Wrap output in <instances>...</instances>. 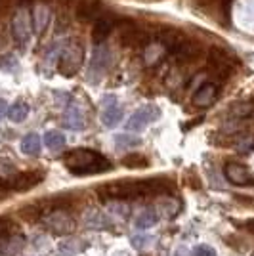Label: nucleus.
Returning a JSON list of instances; mask_svg holds the SVG:
<instances>
[{"mask_svg":"<svg viewBox=\"0 0 254 256\" xmlns=\"http://www.w3.org/2000/svg\"><path fill=\"white\" fill-rule=\"evenodd\" d=\"M12 192V186H10V180H4V178H0V199H6Z\"/></svg>","mask_w":254,"mask_h":256,"instance_id":"c85d7f7f","label":"nucleus"},{"mask_svg":"<svg viewBox=\"0 0 254 256\" xmlns=\"http://www.w3.org/2000/svg\"><path fill=\"white\" fill-rule=\"evenodd\" d=\"M12 4H14V0H0V16L10 10Z\"/></svg>","mask_w":254,"mask_h":256,"instance_id":"7c9ffc66","label":"nucleus"},{"mask_svg":"<svg viewBox=\"0 0 254 256\" xmlns=\"http://www.w3.org/2000/svg\"><path fill=\"white\" fill-rule=\"evenodd\" d=\"M2 113H4V102H0V117H2Z\"/></svg>","mask_w":254,"mask_h":256,"instance_id":"473e14b6","label":"nucleus"},{"mask_svg":"<svg viewBox=\"0 0 254 256\" xmlns=\"http://www.w3.org/2000/svg\"><path fill=\"white\" fill-rule=\"evenodd\" d=\"M208 65L212 67V71L218 76H226L232 69V60L230 54L222 50V48H212L208 52Z\"/></svg>","mask_w":254,"mask_h":256,"instance_id":"9d476101","label":"nucleus"},{"mask_svg":"<svg viewBox=\"0 0 254 256\" xmlns=\"http://www.w3.org/2000/svg\"><path fill=\"white\" fill-rule=\"evenodd\" d=\"M159 206H160V212L164 214L166 218H172L174 214L178 212V201L172 199V197H164L159 203Z\"/></svg>","mask_w":254,"mask_h":256,"instance_id":"412c9836","label":"nucleus"},{"mask_svg":"<svg viewBox=\"0 0 254 256\" xmlns=\"http://www.w3.org/2000/svg\"><path fill=\"white\" fill-rule=\"evenodd\" d=\"M122 164H124L126 168H148L149 160H148V157H144V155H140V153H132V155H126V157L122 159Z\"/></svg>","mask_w":254,"mask_h":256,"instance_id":"f3484780","label":"nucleus"},{"mask_svg":"<svg viewBox=\"0 0 254 256\" xmlns=\"http://www.w3.org/2000/svg\"><path fill=\"white\" fill-rule=\"evenodd\" d=\"M65 124L71 128H82V118H80L78 113H69L65 117Z\"/></svg>","mask_w":254,"mask_h":256,"instance_id":"a878e982","label":"nucleus"},{"mask_svg":"<svg viewBox=\"0 0 254 256\" xmlns=\"http://www.w3.org/2000/svg\"><path fill=\"white\" fill-rule=\"evenodd\" d=\"M27 113H29V107H27V104L20 102V104L12 106L10 113H8V117H10L12 120H14V122H22V120H25Z\"/></svg>","mask_w":254,"mask_h":256,"instance_id":"aec40b11","label":"nucleus"},{"mask_svg":"<svg viewBox=\"0 0 254 256\" xmlns=\"http://www.w3.org/2000/svg\"><path fill=\"white\" fill-rule=\"evenodd\" d=\"M174 58L180 62V64H186V62H191V60H197L201 56V44L197 42L195 38H190V36H184L180 40V44L174 48Z\"/></svg>","mask_w":254,"mask_h":256,"instance_id":"6e6552de","label":"nucleus"},{"mask_svg":"<svg viewBox=\"0 0 254 256\" xmlns=\"http://www.w3.org/2000/svg\"><path fill=\"white\" fill-rule=\"evenodd\" d=\"M193 256H218L210 245H197L193 248Z\"/></svg>","mask_w":254,"mask_h":256,"instance_id":"b1692460","label":"nucleus"},{"mask_svg":"<svg viewBox=\"0 0 254 256\" xmlns=\"http://www.w3.org/2000/svg\"><path fill=\"white\" fill-rule=\"evenodd\" d=\"M22 151L25 155H38L40 153V138L36 136V134H29V136H25L22 142Z\"/></svg>","mask_w":254,"mask_h":256,"instance_id":"2eb2a0df","label":"nucleus"},{"mask_svg":"<svg viewBox=\"0 0 254 256\" xmlns=\"http://www.w3.org/2000/svg\"><path fill=\"white\" fill-rule=\"evenodd\" d=\"M44 142H46V146H48L52 151H60L65 146V136L62 134V132L52 130V132H48V134L44 136Z\"/></svg>","mask_w":254,"mask_h":256,"instance_id":"a211bd4d","label":"nucleus"},{"mask_svg":"<svg viewBox=\"0 0 254 256\" xmlns=\"http://www.w3.org/2000/svg\"><path fill=\"white\" fill-rule=\"evenodd\" d=\"M218 96V86L206 82L193 94V106L195 107H210Z\"/></svg>","mask_w":254,"mask_h":256,"instance_id":"9b49d317","label":"nucleus"},{"mask_svg":"<svg viewBox=\"0 0 254 256\" xmlns=\"http://www.w3.org/2000/svg\"><path fill=\"white\" fill-rule=\"evenodd\" d=\"M104 12H106V4L102 0H82L76 6V18L82 23L100 22L104 18Z\"/></svg>","mask_w":254,"mask_h":256,"instance_id":"39448f33","label":"nucleus"},{"mask_svg":"<svg viewBox=\"0 0 254 256\" xmlns=\"http://www.w3.org/2000/svg\"><path fill=\"white\" fill-rule=\"evenodd\" d=\"M115 29V23L109 18H102L100 22H96L94 31H92V36H94V42H102L109 36V32Z\"/></svg>","mask_w":254,"mask_h":256,"instance_id":"ddd939ff","label":"nucleus"},{"mask_svg":"<svg viewBox=\"0 0 254 256\" xmlns=\"http://www.w3.org/2000/svg\"><path fill=\"white\" fill-rule=\"evenodd\" d=\"M140 140L138 138H130V136H116V146L118 150L126 148V146H138Z\"/></svg>","mask_w":254,"mask_h":256,"instance_id":"bb28decb","label":"nucleus"},{"mask_svg":"<svg viewBox=\"0 0 254 256\" xmlns=\"http://www.w3.org/2000/svg\"><path fill=\"white\" fill-rule=\"evenodd\" d=\"M159 115H160L159 109H157L155 106L142 107V109H138V111H136V113L130 117L126 128H128V130H132V132H140V130H144L148 124L155 122V120L159 118Z\"/></svg>","mask_w":254,"mask_h":256,"instance_id":"0eeeda50","label":"nucleus"},{"mask_svg":"<svg viewBox=\"0 0 254 256\" xmlns=\"http://www.w3.org/2000/svg\"><path fill=\"white\" fill-rule=\"evenodd\" d=\"M6 44H8V31L0 25V48H4Z\"/></svg>","mask_w":254,"mask_h":256,"instance_id":"c756f323","label":"nucleus"},{"mask_svg":"<svg viewBox=\"0 0 254 256\" xmlns=\"http://www.w3.org/2000/svg\"><path fill=\"white\" fill-rule=\"evenodd\" d=\"M184 36H186V34L182 31H178V29H174V27H162L159 31V42L164 50H168V52L172 54L174 48L180 44V40Z\"/></svg>","mask_w":254,"mask_h":256,"instance_id":"f8f14e48","label":"nucleus"},{"mask_svg":"<svg viewBox=\"0 0 254 256\" xmlns=\"http://www.w3.org/2000/svg\"><path fill=\"white\" fill-rule=\"evenodd\" d=\"M224 176H226V180L233 184V186H239V188H244V186H252L254 184V176L250 174V170L241 164V162H226V166H224Z\"/></svg>","mask_w":254,"mask_h":256,"instance_id":"20e7f679","label":"nucleus"},{"mask_svg":"<svg viewBox=\"0 0 254 256\" xmlns=\"http://www.w3.org/2000/svg\"><path fill=\"white\" fill-rule=\"evenodd\" d=\"M82 50L78 48V46H71V48H67L64 54H62V58H60V73H64L65 76H73L78 69H80V65H82Z\"/></svg>","mask_w":254,"mask_h":256,"instance_id":"423d86ee","label":"nucleus"},{"mask_svg":"<svg viewBox=\"0 0 254 256\" xmlns=\"http://www.w3.org/2000/svg\"><path fill=\"white\" fill-rule=\"evenodd\" d=\"M23 220H27V222H36V220H40L44 216V208L40 206H34V204H27V206H23L22 210H20Z\"/></svg>","mask_w":254,"mask_h":256,"instance_id":"6ab92c4d","label":"nucleus"},{"mask_svg":"<svg viewBox=\"0 0 254 256\" xmlns=\"http://www.w3.org/2000/svg\"><path fill=\"white\" fill-rule=\"evenodd\" d=\"M252 256H254V254H252Z\"/></svg>","mask_w":254,"mask_h":256,"instance_id":"f704fd0d","label":"nucleus"},{"mask_svg":"<svg viewBox=\"0 0 254 256\" xmlns=\"http://www.w3.org/2000/svg\"><path fill=\"white\" fill-rule=\"evenodd\" d=\"M64 162L67 170L74 176H88V174H102L113 168L107 157L92 150H73L65 153Z\"/></svg>","mask_w":254,"mask_h":256,"instance_id":"f03ea898","label":"nucleus"},{"mask_svg":"<svg viewBox=\"0 0 254 256\" xmlns=\"http://www.w3.org/2000/svg\"><path fill=\"white\" fill-rule=\"evenodd\" d=\"M44 228L52 235H71L76 230V222L71 214H67L65 210H52L42 218Z\"/></svg>","mask_w":254,"mask_h":256,"instance_id":"7ed1b4c3","label":"nucleus"},{"mask_svg":"<svg viewBox=\"0 0 254 256\" xmlns=\"http://www.w3.org/2000/svg\"><path fill=\"white\" fill-rule=\"evenodd\" d=\"M44 180V172L42 170H29L18 174L16 178L10 180L12 192H29L34 186H38Z\"/></svg>","mask_w":254,"mask_h":256,"instance_id":"1a4fd4ad","label":"nucleus"},{"mask_svg":"<svg viewBox=\"0 0 254 256\" xmlns=\"http://www.w3.org/2000/svg\"><path fill=\"white\" fill-rule=\"evenodd\" d=\"M12 230H14L12 220H8V218H0V241H2L4 237H8V235L12 234Z\"/></svg>","mask_w":254,"mask_h":256,"instance_id":"393cba45","label":"nucleus"},{"mask_svg":"<svg viewBox=\"0 0 254 256\" xmlns=\"http://www.w3.org/2000/svg\"><path fill=\"white\" fill-rule=\"evenodd\" d=\"M157 224V212L151 210V208H146L136 216V228L138 230H148V228H153Z\"/></svg>","mask_w":254,"mask_h":256,"instance_id":"dca6fc26","label":"nucleus"},{"mask_svg":"<svg viewBox=\"0 0 254 256\" xmlns=\"http://www.w3.org/2000/svg\"><path fill=\"white\" fill-rule=\"evenodd\" d=\"M244 228H246L250 234H254V220H246V222H244Z\"/></svg>","mask_w":254,"mask_h":256,"instance_id":"2f4dec72","label":"nucleus"},{"mask_svg":"<svg viewBox=\"0 0 254 256\" xmlns=\"http://www.w3.org/2000/svg\"><path fill=\"white\" fill-rule=\"evenodd\" d=\"M62 252H65V254H78L82 248H84V243H80V241H76V239H69V241H65V243H62Z\"/></svg>","mask_w":254,"mask_h":256,"instance_id":"4be33fe9","label":"nucleus"},{"mask_svg":"<svg viewBox=\"0 0 254 256\" xmlns=\"http://www.w3.org/2000/svg\"><path fill=\"white\" fill-rule=\"evenodd\" d=\"M252 107H254V104H252Z\"/></svg>","mask_w":254,"mask_h":256,"instance_id":"72a5a7b5","label":"nucleus"},{"mask_svg":"<svg viewBox=\"0 0 254 256\" xmlns=\"http://www.w3.org/2000/svg\"><path fill=\"white\" fill-rule=\"evenodd\" d=\"M151 239L153 237H144V235H136V237H132V245L136 246V248H144V246H148L151 243Z\"/></svg>","mask_w":254,"mask_h":256,"instance_id":"cd10ccee","label":"nucleus"},{"mask_svg":"<svg viewBox=\"0 0 254 256\" xmlns=\"http://www.w3.org/2000/svg\"><path fill=\"white\" fill-rule=\"evenodd\" d=\"M102 199H113V201H128V199H140L148 195H164L170 192V184L159 178L138 182H115L107 184L104 188H98Z\"/></svg>","mask_w":254,"mask_h":256,"instance_id":"f257e3e1","label":"nucleus"},{"mask_svg":"<svg viewBox=\"0 0 254 256\" xmlns=\"http://www.w3.org/2000/svg\"><path fill=\"white\" fill-rule=\"evenodd\" d=\"M48 20H50L48 8H44V6L36 8V31L42 32L44 29H46V25H48Z\"/></svg>","mask_w":254,"mask_h":256,"instance_id":"5701e85b","label":"nucleus"},{"mask_svg":"<svg viewBox=\"0 0 254 256\" xmlns=\"http://www.w3.org/2000/svg\"><path fill=\"white\" fill-rule=\"evenodd\" d=\"M120 118H122V109H120V107H116V106L107 107L106 111L102 113V122L109 128L116 126V124L120 122Z\"/></svg>","mask_w":254,"mask_h":256,"instance_id":"4468645a","label":"nucleus"}]
</instances>
